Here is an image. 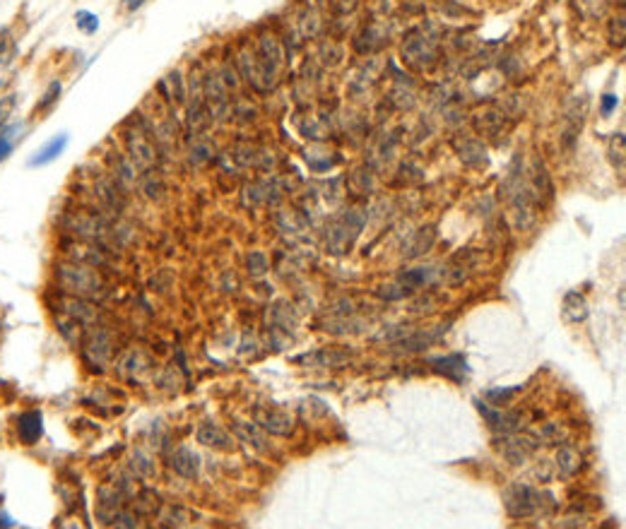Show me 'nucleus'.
<instances>
[{"instance_id": "7", "label": "nucleus", "mask_w": 626, "mask_h": 529, "mask_svg": "<svg viewBox=\"0 0 626 529\" xmlns=\"http://www.w3.org/2000/svg\"><path fill=\"white\" fill-rule=\"evenodd\" d=\"M14 56H17V43L10 37L8 29H3L0 32V65H10Z\"/></svg>"}, {"instance_id": "3", "label": "nucleus", "mask_w": 626, "mask_h": 529, "mask_svg": "<svg viewBox=\"0 0 626 529\" xmlns=\"http://www.w3.org/2000/svg\"><path fill=\"white\" fill-rule=\"evenodd\" d=\"M17 435L24 445H37L43 435V416L41 411L32 409V411H24L19 414L17 419Z\"/></svg>"}, {"instance_id": "6", "label": "nucleus", "mask_w": 626, "mask_h": 529, "mask_svg": "<svg viewBox=\"0 0 626 529\" xmlns=\"http://www.w3.org/2000/svg\"><path fill=\"white\" fill-rule=\"evenodd\" d=\"M198 440L203 445H214V448H224V450L232 448L227 433H224V431H219L214 424H205L203 428H200V433H198Z\"/></svg>"}, {"instance_id": "2", "label": "nucleus", "mask_w": 626, "mask_h": 529, "mask_svg": "<svg viewBox=\"0 0 626 529\" xmlns=\"http://www.w3.org/2000/svg\"><path fill=\"white\" fill-rule=\"evenodd\" d=\"M68 142H70V135H68V132H61V135L51 137V140H48L46 145H41L37 152H34L32 156H29L27 164L32 166V169H37V166H48V164H53V161H56L58 156H61L63 152H65Z\"/></svg>"}, {"instance_id": "4", "label": "nucleus", "mask_w": 626, "mask_h": 529, "mask_svg": "<svg viewBox=\"0 0 626 529\" xmlns=\"http://www.w3.org/2000/svg\"><path fill=\"white\" fill-rule=\"evenodd\" d=\"M22 132H24V125H19V123H12V125L8 123L0 128V161H5L10 154H12L14 145L22 140Z\"/></svg>"}, {"instance_id": "9", "label": "nucleus", "mask_w": 626, "mask_h": 529, "mask_svg": "<svg viewBox=\"0 0 626 529\" xmlns=\"http://www.w3.org/2000/svg\"><path fill=\"white\" fill-rule=\"evenodd\" d=\"M61 90H63L61 82H58V80H56V82H51V85H48V90L43 92V96L39 99L37 111H48V109H51V106L58 101V96H61Z\"/></svg>"}, {"instance_id": "8", "label": "nucleus", "mask_w": 626, "mask_h": 529, "mask_svg": "<svg viewBox=\"0 0 626 529\" xmlns=\"http://www.w3.org/2000/svg\"><path fill=\"white\" fill-rule=\"evenodd\" d=\"M75 24H77V29H80V32L94 34L97 29H99V17H97L94 12H90V10H77Z\"/></svg>"}, {"instance_id": "5", "label": "nucleus", "mask_w": 626, "mask_h": 529, "mask_svg": "<svg viewBox=\"0 0 626 529\" xmlns=\"http://www.w3.org/2000/svg\"><path fill=\"white\" fill-rule=\"evenodd\" d=\"M171 464H174L176 472L183 474V477H195V474H198V455H193L190 450H183V448L176 450Z\"/></svg>"}, {"instance_id": "1", "label": "nucleus", "mask_w": 626, "mask_h": 529, "mask_svg": "<svg viewBox=\"0 0 626 529\" xmlns=\"http://www.w3.org/2000/svg\"><path fill=\"white\" fill-rule=\"evenodd\" d=\"M58 282L65 291L80 293V296H92L99 289V277L80 264H61L58 267Z\"/></svg>"}, {"instance_id": "10", "label": "nucleus", "mask_w": 626, "mask_h": 529, "mask_svg": "<svg viewBox=\"0 0 626 529\" xmlns=\"http://www.w3.org/2000/svg\"><path fill=\"white\" fill-rule=\"evenodd\" d=\"M14 106H17V96L14 94H8L0 99V128L10 123V116L14 114Z\"/></svg>"}, {"instance_id": "12", "label": "nucleus", "mask_w": 626, "mask_h": 529, "mask_svg": "<svg viewBox=\"0 0 626 529\" xmlns=\"http://www.w3.org/2000/svg\"><path fill=\"white\" fill-rule=\"evenodd\" d=\"M145 0H128V10H135V8H140Z\"/></svg>"}, {"instance_id": "11", "label": "nucleus", "mask_w": 626, "mask_h": 529, "mask_svg": "<svg viewBox=\"0 0 626 529\" xmlns=\"http://www.w3.org/2000/svg\"><path fill=\"white\" fill-rule=\"evenodd\" d=\"M617 104H619V99L614 94H605L603 96V114L607 116V114H612L614 109H617Z\"/></svg>"}]
</instances>
